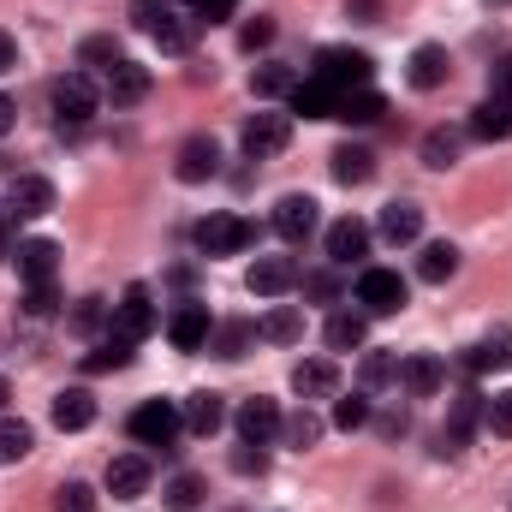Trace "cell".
I'll list each match as a JSON object with an SVG mask.
<instances>
[{
    "label": "cell",
    "mask_w": 512,
    "mask_h": 512,
    "mask_svg": "<svg viewBox=\"0 0 512 512\" xmlns=\"http://www.w3.org/2000/svg\"><path fill=\"white\" fill-rule=\"evenodd\" d=\"M239 42H245V48H268V42H274V18H251V24H245V30H239Z\"/></svg>",
    "instance_id": "bcb514c9"
},
{
    "label": "cell",
    "mask_w": 512,
    "mask_h": 512,
    "mask_svg": "<svg viewBox=\"0 0 512 512\" xmlns=\"http://www.w3.org/2000/svg\"><path fill=\"white\" fill-rule=\"evenodd\" d=\"M48 102H54V126L60 131H84L96 120V108H102V96H96V84H90L84 72H66V78L48 90Z\"/></svg>",
    "instance_id": "7a4b0ae2"
},
{
    "label": "cell",
    "mask_w": 512,
    "mask_h": 512,
    "mask_svg": "<svg viewBox=\"0 0 512 512\" xmlns=\"http://www.w3.org/2000/svg\"><path fill=\"white\" fill-rule=\"evenodd\" d=\"M209 334H215L209 304H179V310L167 316V340H173L179 352H203V346H209Z\"/></svg>",
    "instance_id": "8fae6325"
},
{
    "label": "cell",
    "mask_w": 512,
    "mask_h": 512,
    "mask_svg": "<svg viewBox=\"0 0 512 512\" xmlns=\"http://www.w3.org/2000/svg\"><path fill=\"white\" fill-rule=\"evenodd\" d=\"M6 221H12V215H6V203H0V233H6ZM0 256H6V245H0Z\"/></svg>",
    "instance_id": "db71d44e"
},
{
    "label": "cell",
    "mask_w": 512,
    "mask_h": 512,
    "mask_svg": "<svg viewBox=\"0 0 512 512\" xmlns=\"http://www.w3.org/2000/svg\"><path fill=\"white\" fill-rule=\"evenodd\" d=\"M143 489H149V459H137V453L108 459V495L114 501H137Z\"/></svg>",
    "instance_id": "e0dca14e"
},
{
    "label": "cell",
    "mask_w": 512,
    "mask_h": 512,
    "mask_svg": "<svg viewBox=\"0 0 512 512\" xmlns=\"http://www.w3.org/2000/svg\"><path fill=\"white\" fill-rule=\"evenodd\" d=\"M197 507H203V477H191V471L173 477L167 483V512H197Z\"/></svg>",
    "instance_id": "8d00e7d4"
},
{
    "label": "cell",
    "mask_w": 512,
    "mask_h": 512,
    "mask_svg": "<svg viewBox=\"0 0 512 512\" xmlns=\"http://www.w3.org/2000/svg\"><path fill=\"white\" fill-rule=\"evenodd\" d=\"M471 370H512V328H495L471 346Z\"/></svg>",
    "instance_id": "1f68e13d"
},
{
    "label": "cell",
    "mask_w": 512,
    "mask_h": 512,
    "mask_svg": "<svg viewBox=\"0 0 512 512\" xmlns=\"http://www.w3.org/2000/svg\"><path fill=\"white\" fill-rule=\"evenodd\" d=\"M405 280L393 274V268H364V280H358V304H364V316H399L405 310Z\"/></svg>",
    "instance_id": "8992f818"
},
{
    "label": "cell",
    "mask_w": 512,
    "mask_h": 512,
    "mask_svg": "<svg viewBox=\"0 0 512 512\" xmlns=\"http://www.w3.org/2000/svg\"><path fill=\"white\" fill-rule=\"evenodd\" d=\"M370 340V316L364 310H340V316H328V346L334 352H358Z\"/></svg>",
    "instance_id": "83f0119b"
},
{
    "label": "cell",
    "mask_w": 512,
    "mask_h": 512,
    "mask_svg": "<svg viewBox=\"0 0 512 512\" xmlns=\"http://www.w3.org/2000/svg\"><path fill=\"white\" fill-rule=\"evenodd\" d=\"M387 114V102L376 90H340V108H334V120H346V126H376Z\"/></svg>",
    "instance_id": "484cf974"
},
{
    "label": "cell",
    "mask_w": 512,
    "mask_h": 512,
    "mask_svg": "<svg viewBox=\"0 0 512 512\" xmlns=\"http://www.w3.org/2000/svg\"><path fill=\"white\" fill-rule=\"evenodd\" d=\"M370 72H376V60H370L364 48H322L310 78H322V84H334V90H370Z\"/></svg>",
    "instance_id": "3957f363"
},
{
    "label": "cell",
    "mask_w": 512,
    "mask_h": 512,
    "mask_svg": "<svg viewBox=\"0 0 512 512\" xmlns=\"http://www.w3.org/2000/svg\"><path fill=\"white\" fill-rule=\"evenodd\" d=\"M364 251H370V227H364V221L346 215V221L328 227V256H334V262H358Z\"/></svg>",
    "instance_id": "cb8c5ba5"
},
{
    "label": "cell",
    "mask_w": 512,
    "mask_h": 512,
    "mask_svg": "<svg viewBox=\"0 0 512 512\" xmlns=\"http://www.w3.org/2000/svg\"><path fill=\"white\" fill-rule=\"evenodd\" d=\"M334 179H340V185H370V179H376V155L358 149V143H340V149H334Z\"/></svg>",
    "instance_id": "4316f807"
},
{
    "label": "cell",
    "mask_w": 512,
    "mask_h": 512,
    "mask_svg": "<svg viewBox=\"0 0 512 512\" xmlns=\"http://www.w3.org/2000/svg\"><path fill=\"white\" fill-rule=\"evenodd\" d=\"M30 447H36L30 423H18V417H0V465H18Z\"/></svg>",
    "instance_id": "e575fe53"
},
{
    "label": "cell",
    "mask_w": 512,
    "mask_h": 512,
    "mask_svg": "<svg viewBox=\"0 0 512 512\" xmlns=\"http://www.w3.org/2000/svg\"><path fill=\"white\" fill-rule=\"evenodd\" d=\"M251 84H256V96H286V90H292L298 78H292L286 66H262V72H256Z\"/></svg>",
    "instance_id": "ee69618b"
},
{
    "label": "cell",
    "mask_w": 512,
    "mask_h": 512,
    "mask_svg": "<svg viewBox=\"0 0 512 512\" xmlns=\"http://www.w3.org/2000/svg\"><path fill=\"white\" fill-rule=\"evenodd\" d=\"M334 387H340V370H334L328 358H304V364L292 370V393H298V399H328Z\"/></svg>",
    "instance_id": "7402d4cb"
},
{
    "label": "cell",
    "mask_w": 512,
    "mask_h": 512,
    "mask_svg": "<svg viewBox=\"0 0 512 512\" xmlns=\"http://www.w3.org/2000/svg\"><path fill=\"white\" fill-rule=\"evenodd\" d=\"M251 322H227V328H215V352H221V358H245V352H251Z\"/></svg>",
    "instance_id": "ab89813d"
},
{
    "label": "cell",
    "mask_w": 512,
    "mask_h": 512,
    "mask_svg": "<svg viewBox=\"0 0 512 512\" xmlns=\"http://www.w3.org/2000/svg\"><path fill=\"white\" fill-rule=\"evenodd\" d=\"M54 512H96V489H90V483H60Z\"/></svg>",
    "instance_id": "7bdbcfd3"
},
{
    "label": "cell",
    "mask_w": 512,
    "mask_h": 512,
    "mask_svg": "<svg viewBox=\"0 0 512 512\" xmlns=\"http://www.w3.org/2000/svg\"><path fill=\"white\" fill-rule=\"evenodd\" d=\"M72 322H78V328H96V322H102V298H84V304H78V316H72Z\"/></svg>",
    "instance_id": "f907efd6"
},
{
    "label": "cell",
    "mask_w": 512,
    "mask_h": 512,
    "mask_svg": "<svg viewBox=\"0 0 512 512\" xmlns=\"http://www.w3.org/2000/svg\"><path fill=\"white\" fill-rule=\"evenodd\" d=\"M90 423H96V393H90V387H66V393H54V429L78 435V429H90Z\"/></svg>",
    "instance_id": "2e32d148"
},
{
    "label": "cell",
    "mask_w": 512,
    "mask_h": 512,
    "mask_svg": "<svg viewBox=\"0 0 512 512\" xmlns=\"http://www.w3.org/2000/svg\"><path fill=\"white\" fill-rule=\"evenodd\" d=\"M245 245H256V227L245 215H209V221H197V251L203 256H239Z\"/></svg>",
    "instance_id": "277c9868"
},
{
    "label": "cell",
    "mask_w": 512,
    "mask_h": 512,
    "mask_svg": "<svg viewBox=\"0 0 512 512\" xmlns=\"http://www.w3.org/2000/svg\"><path fill=\"white\" fill-rule=\"evenodd\" d=\"M441 358H429V352H417V358H405L399 364V382H405V393H417V399H429V393H441Z\"/></svg>",
    "instance_id": "d4e9b609"
},
{
    "label": "cell",
    "mask_w": 512,
    "mask_h": 512,
    "mask_svg": "<svg viewBox=\"0 0 512 512\" xmlns=\"http://www.w3.org/2000/svg\"><path fill=\"white\" fill-rule=\"evenodd\" d=\"M453 268H459V251H453V245H423V256H417V274H423L429 286L453 280Z\"/></svg>",
    "instance_id": "836d02e7"
},
{
    "label": "cell",
    "mask_w": 512,
    "mask_h": 512,
    "mask_svg": "<svg viewBox=\"0 0 512 512\" xmlns=\"http://www.w3.org/2000/svg\"><path fill=\"white\" fill-rule=\"evenodd\" d=\"M239 143H245V155L251 161H268V155H280L286 143H292V114H251L245 120V131H239Z\"/></svg>",
    "instance_id": "52a82bcc"
},
{
    "label": "cell",
    "mask_w": 512,
    "mask_h": 512,
    "mask_svg": "<svg viewBox=\"0 0 512 512\" xmlns=\"http://www.w3.org/2000/svg\"><path fill=\"white\" fill-rule=\"evenodd\" d=\"M131 364V340H120L114 328H108V340H96L90 352H84V370L90 376H102V370H126Z\"/></svg>",
    "instance_id": "4dcf8cb0"
},
{
    "label": "cell",
    "mask_w": 512,
    "mask_h": 512,
    "mask_svg": "<svg viewBox=\"0 0 512 512\" xmlns=\"http://www.w3.org/2000/svg\"><path fill=\"white\" fill-rule=\"evenodd\" d=\"M280 423H286V417H280V405H274V399H262V393L239 405V435H245L251 447H268V441L280 435Z\"/></svg>",
    "instance_id": "5bb4252c"
},
{
    "label": "cell",
    "mask_w": 512,
    "mask_h": 512,
    "mask_svg": "<svg viewBox=\"0 0 512 512\" xmlns=\"http://www.w3.org/2000/svg\"><path fill=\"white\" fill-rule=\"evenodd\" d=\"M483 423H489V435H501V441L512 435V387H501V393L483 405Z\"/></svg>",
    "instance_id": "60d3db41"
},
{
    "label": "cell",
    "mask_w": 512,
    "mask_h": 512,
    "mask_svg": "<svg viewBox=\"0 0 512 512\" xmlns=\"http://www.w3.org/2000/svg\"><path fill=\"white\" fill-rule=\"evenodd\" d=\"M471 423H477V393H459V399H453V417H447V429H441V441H447V453H459V447H465V435H471Z\"/></svg>",
    "instance_id": "d6a6232c"
},
{
    "label": "cell",
    "mask_w": 512,
    "mask_h": 512,
    "mask_svg": "<svg viewBox=\"0 0 512 512\" xmlns=\"http://www.w3.org/2000/svg\"><path fill=\"white\" fill-rule=\"evenodd\" d=\"M364 423H370V399H364V393H352V399H340V405H334V429H346V435H352V429H364Z\"/></svg>",
    "instance_id": "b9f144b4"
},
{
    "label": "cell",
    "mask_w": 512,
    "mask_h": 512,
    "mask_svg": "<svg viewBox=\"0 0 512 512\" xmlns=\"http://www.w3.org/2000/svg\"><path fill=\"white\" fill-rule=\"evenodd\" d=\"M221 423H227L221 393H191V399H185V429H191V435H215Z\"/></svg>",
    "instance_id": "f1b7e54d"
},
{
    "label": "cell",
    "mask_w": 512,
    "mask_h": 512,
    "mask_svg": "<svg viewBox=\"0 0 512 512\" xmlns=\"http://www.w3.org/2000/svg\"><path fill=\"white\" fill-rule=\"evenodd\" d=\"M256 334L274 340V346H292V340H304V310H298V304H274V310L256 322Z\"/></svg>",
    "instance_id": "603a6c76"
},
{
    "label": "cell",
    "mask_w": 512,
    "mask_h": 512,
    "mask_svg": "<svg viewBox=\"0 0 512 512\" xmlns=\"http://www.w3.org/2000/svg\"><path fill=\"white\" fill-rule=\"evenodd\" d=\"M447 48H435V42H423V48H411V66H405V78L417 84V90H441L447 84Z\"/></svg>",
    "instance_id": "d6986e66"
},
{
    "label": "cell",
    "mask_w": 512,
    "mask_h": 512,
    "mask_svg": "<svg viewBox=\"0 0 512 512\" xmlns=\"http://www.w3.org/2000/svg\"><path fill=\"white\" fill-rule=\"evenodd\" d=\"M24 316H36V322H42V316H54V280H48V286H30Z\"/></svg>",
    "instance_id": "f6af8a7d"
},
{
    "label": "cell",
    "mask_w": 512,
    "mask_h": 512,
    "mask_svg": "<svg viewBox=\"0 0 512 512\" xmlns=\"http://www.w3.org/2000/svg\"><path fill=\"white\" fill-rule=\"evenodd\" d=\"M465 131H471L477 143H501V137H512V102L507 96H489V102L471 114V126Z\"/></svg>",
    "instance_id": "44dd1931"
},
{
    "label": "cell",
    "mask_w": 512,
    "mask_h": 512,
    "mask_svg": "<svg viewBox=\"0 0 512 512\" xmlns=\"http://www.w3.org/2000/svg\"><path fill=\"white\" fill-rule=\"evenodd\" d=\"M274 233H280L286 245H304V239L316 233V197H304V191L280 197V203H274Z\"/></svg>",
    "instance_id": "30bf717a"
},
{
    "label": "cell",
    "mask_w": 512,
    "mask_h": 512,
    "mask_svg": "<svg viewBox=\"0 0 512 512\" xmlns=\"http://www.w3.org/2000/svg\"><path fill=\"white\" fill-rule=\"evenodd\" d=\"M179 429H185V411H179L173 399H149V405L131 411V435H137L143 447H173Z\"/></svg>",
    "instance_id": "5b68a950"
},
{
    "label": "cell",
    "mask_w": 512,
    "mask_h": 512,
    "mask_svg": "<svg viewBox=\"0 0 512 512\" xmlns=\"http://www.w3.org/2000/svg\"><path fill=\"white\" fill-rule=\"evenodd\" d=\"M489 84H495V96H507L512 102V54L507 60H495V78H489Z\"/></svg>",
    "instance_id": "681fc988"
},
{
    "label": "cell",
    "mask_w": 512,
    "mask_h": 512,
    "mask_svg": "<svg viewBox=\"0 0 512 512\" xmlns=\"http://www.w3.org/2000/svg\"><path fill=\"white\" fill-rule=\"evenodd\" d=\"M114 334L131 340V346L155 334V298H149V286H126V292H120V304H114Z\"/></svg>",
    "instance_id": "ba28073f"
},
{
    "label": "cell",
    "mask_w": 512,
    "mask_h": 512,
    "mask_svg": "<svg viewBox=\"0 0 512 512\" xmlns=\"http://www.w3.org/2000/svg\"><path fill=\"white\" fill-rule=\"evenodd\" d=\"M280 441H286V447H316V441H322V417H316V411L286 417V423H280Z\"/></svg>",
    "instance_id": "d590c367"
},
{
    "label": "cell",
    "mask_w": 512,
    "mask_h": 512,
    "mask_svg": "<svg viewBox=\"0 0 512 512\" xmlns=\"http://www.w3.org/2000/svg\"><path fill=\"white\" fill-rule=\"evenodd\" d=\"M131 24L161 42V54H185L197 42V12H179L173 0H131Z\"/></svg>",
    "instance_id": "6da1fadb"
},
{
    "label": "cell",
    "mask_w": 512,
    "mask_h": 512,
    "mask_svg": "<svg viewBox=\"0 0 512 512\" xmlns=\"http://www.w3.org/2000/svg\"><path fill=\"white\" fill-rule=\"evenodd\" d=\"M387 376H399V370H393V358H382V352H370V358H364V387H382Z\"/></svg>",
    "instance_id": "7dc6e473"
},
{
    "label": "cell",
    "mask_w": 512,
    "mask_h": 512,
    "mask_svg": "<svg viewBox=\"0 0 512 512\" xmlns=\"http://www.w3.org/2000/svg\"><path fill=\"white\" fill-rule=\"evenodd\" d=\"M334 108H340V90H334V84H322V78H298V84H292V114H304V120H334Z\"/></svg>",
    "instance_id": "9a60e30c"
},
{
    "label": "cell",
    "mask_w": 512,
    "mask_h": 512,
    "mask_svg": "<svg viewBox=\"0 0 512 512\" xmlns=\"http://www.w3.org/2000/svg\"><path fill=\"white\" fill-rule=\"evenodd\" d=\"M173 173H179L185 185H203V179H215V173H221V143H215V137H191V143L179 149Z\"/></svg>",
    "instance_id": "4fadbf2b"
},
{
    "label": "cell",
    "mask_w": 512,
    "mask_h": 512,
    "mask_svg": "<svg viewBox=\"0 0 512 512\" xmlns=\"http://www.w3.org/2000/svg\"><path fill=\"white\" fill-rule=\"evenodd\" d=\"M245 286H251L256 298H280V292L298 286V262H292V256H256L251 274H245Z\"/></svg>",
    "instance_id": "7c38bea8"
},
{
    "label": "cell",
    "mask_w": 512,
    "mask_h": 512,
    "mask_svg": "<svg viewBox=\"0 0 512 512\" xmlns=\"http://www.w3.org/2000/svg\"><path fill=\"white\" fill-rule=\"evenodd\" d=\"M6 215H12V221H42V215H54V185H48L42 173H18L12 191H6Z\"/></svg>",
    "instance_id": "9c48e42d"
},
{
    "label": "cell",
    "mask_w": 512,
    "mask_h": 512,
    "mask_svg": "<svg viewBox=\"0 0 512 512\" xmlns=\"http://www.w3.org/2000/svg\"><path fill=\"white\" fill-rule=\"evenodd\" d=\"M12 120H18V108H12V96H0V137L12 131Z\"/></svg>",
    "instance_id": "f5cc1de1"
},
{
    "label": "cell",
    "mask_w": 512,
    "mask_h": 512,
    "mask_svg": "<svg viewBox=\"0 0 512 512\" xmlns=\"http://www.w3.org/2000/svg\"><path fill=\"white\" fill-rule=\"evenodd\" d=\"M78 54H84V66H96V72H102V78H108V72H114V66H120V60H126V54H120V42H114V36H90V42H84V48H78Z\"/></svg>",
    "instance_id": "74e56055"
},
{
    "label": "cell",
    "mask_w": 512,
    "mask_h": 512,
    "mask_svg": "<svg viewBox=\"0 0 512 512\" xmlns=\"http://www.w3.org/2000/svg\"><path fill=\"white\" fill-rule=\"evenodd\" d=\"M417 233H423V209H417V203H387V215H382L387 245H411Z\"/></svg>",
    "instance_id": "f546056e"
},
{
    "label": "cell",
    "mask_w": 512,
    "mask_h": 512,
    "mask_svg": "<svg viewBox=\"0 0 512 512\" xmlns=\"http://www.w3.org/2000/svg\"><path fill=\"white\" fill-rule=\"evenodd\" d=\"M54 262H60V245H54V239H24V245H18V274H24L30 286H48V280H54Z\"/></svg>",
    "instance_id": "ffe728a7"
},
{
    "label": "cell",
    "mask_w": 512,
    "mask_h": 512,
    "mask_svg": "<svg viewBox=\"0 0 512 512\" xmlns=\"http://www.w3.org/2000/svg\"><path fill=\"white\" fill-rule=\"evenodd\" d=\"M423 161L429 167H453L459 161V131H429L423 137Z\"/></svg>",
    "instance_id": "f35d334b"
},
{
    "label": "cell",
    "mask_w": 512,
    "mask_h": 512,
    "mask_svg": "<svg viewBox=\"0 0 512 512\" xmlns=\"http://www.w3.org/2000/svg\"><path fill=\"white\" fill-rule=\"evenodd\" d=\"M12 66H18V42L0 30V72H12Z\"/></svg>",
    "instance_id": "816d5d0a"
},
{
    "label": "cell",
    "mask_w": 512,
    "mask_h": 512,
    "mask_svg": "<svg viewBox=\"0 0 512 512\" xmlns=\"http://www.w3.org/2000/svg\"><path fill=\"white\" fill-rule=\"evenodd\" d=\"M6 399H12V387H6V382H0V411H6Z\"/></svg>",
    "instance_id": "11a10c76"
},
{
    "label": "cell",
    "mask_w": 512,
    "mask_h": 512,
    "mask_svg": "<svg viewBox=\"0 0 512 512\" xmlns=\"http://www.w3.org/2000/svg\"><path fill=\"white\" fill-rule=\"evenodd\" d=\"M102 90H108V102H114V108H131V102H143V96H149V66H137V60H120V66L108 72V84H102Z\"/></svg>",
    "instance_id": "ac0fdd59"
},
{
    "label": "cell",
    "mask_w": 512,
    "mask_h": 512,
    "mask_svg": "<svg viewBox=\"0 0 512 512\" xmlns=\"http://www.w3.org/2000/svg\"><path fill=\"white\" fill-rule=\"evenodd\" d=\"M262 465H268V453H262V447H251V441L233 453V471H239V477H251V471H262Z\"/></svg>",
    "instance_id": "c3c4849f"
}]
</instances>
